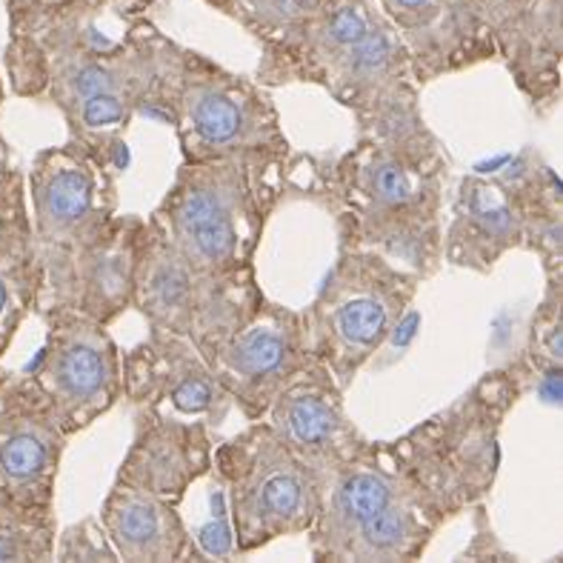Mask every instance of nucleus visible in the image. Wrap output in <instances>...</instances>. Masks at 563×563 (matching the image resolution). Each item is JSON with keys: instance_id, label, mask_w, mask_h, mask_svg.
Here are the masks:
<instances>
[{"instance_id": "obj_4", "label": "nucleus", "mask_w": 563, "mask_h": 563, "mask_svg": "<svg viewBox=\"0 0 563 563\" xmlns=\"http://www.w3.org/2000/svg\"><path fill=\"white\" fill-rule=\"evenodd\" d=\"M132 303L146 314L152 329L186 338L209 357L264 303V295L252 266L232 275H207L195 269L150 221H143Z\"/></svg>"}, {"instance_id": "obj_21", "label": "nucleus", "mask_w": 563, "mask_h": 563, "mask_svg": "<svg viewBox=\"0 0 563 563\" xmlns=\"http://www.w3.org/2000/svg\"><path fill=\"white\" fill-rule=\"evenodd\" d=\"M55 555L64 561H118L103 529H98L95 521H86L66 532L60 547H55Z\"/></svg>"}, {"instance_id": "obj_8", "label": "nucleus", "mask_w": 563, "mask_h": 563, "mask_svg": "<svg viewBox=\"0 0 563 563\" xmlns=\"http://www.w3.org/2000/svg\"><path fill=\"white\" fill-rule=\"evenodd\" d=\"M32 238L37 261L103 235L114 218V169L78 143L46 150L32 166Z\"/></svg>"}, {"instance_id": "obj_13", "label": "nucleus", "mask_w": 563, "mask_h": 563, "mask_svg": "<svg viewBox=\"0 0 563 563\" xmlns=\"http://www.w3.org/2000/svg\"><path fill=\"white\" fill-rule=\"evenodd\" d=\"M121 393L143 412L200 421L227 398L207 357L192 341L152 329V335L121 357Z\"/></svg>"}, {"instance_id": "obj_18", "label": "nucleus", "mask_w": 563, "mask_h": 563, "mask_svg": "<svg viewBox=\"0 0 563 563\" xmlns=\"http://www.w3.org/2000/svg\"><path fill=\"white\" fill-rule=\"evenodd\" d=\"M41 264L35 238L21 203V186L9 178L0 198V350L12 338L14 327L37 300Z\"/></svg>"}, {"instance_id": "obj_23", "label": "nucleus", "mask_w": 563, "mask_h": 563, "mask_svg": "<svg viewBox=\"0 0 563 563\" xmlns=\"http://www.w3.org/2000/svg\"><path fill=\"white\" fill-rule=\"evenodd\" d=\"M9 180V172H7V146H3V141H0V189L7 186Z\"/></svg>"}, {"instance_id": "obj_3", "label": "nucleus", "mask_w": 563, "mask_h": 563, "mask_svg": "<svg viewBox=\"0 0 563 563\" xmlns=\"http://www.w3.org/2000/svg\"><path fill=\"white\" fill-rule=\"evenodd\" d=\"M418 275L369 250H343L312 307L300 312L309 352L341 389L389 341L415 298Z\"/></svg>"}, {"instance_id": "obj_5", "label": "nucleus", "mask_w": 563, "mask_h": 563, "mask_svg": "<svg viewBox=\"0 0 563 563\" xmlns=\"http://www.w3.org/2000/svg\"><path fill=\"white\" fill-rule=\"evenodd\" d=\"M515 398L507 375H489L461 407L429 421L393 455L443 515L486 495L498 470V421Z\"/></svg>"}, {"instance_id": "obj_15", "label": "nucleus", "mask_w": 563, "mask_h": 563, "mask_svg": "<svg viewBox=\"0 0 563 563\" xmlns=\"http://www.w3.org/2000/svg\"><path fill=\"white\" fill-rule=\"evenodd\" d=\"M66 432L35 384L18 386L0 412V498L52 507Z\"/></svg>"}, {"instance_id": "obj_22", "label": "nucleus", "mask_w": 563, "mask_h": 563, "mask_svg": "<svg viewBox=\"0 0 563 563\" xmlns=\"http://www.w3.org/2000/svg\"><path fill=\"white\" fill-rule=\"evenodd\" d=\"M432 0H393V7L398 12H423Z\"/></svg>"}, {"instance_id": "obj_17", "label": "nucleus", "mask_w": 563, "mask_h": 563, "mask_svg": "<svg viewBox=\"0 0 563 563\" xmlns=\"http://www.w3.org/2000/svg\"><path fill=\"white\" fill-rule=\"evenodd\" d=\"M100 529L114 555L123 561L164 563L198 558V550L180 521L178 507L121 481L114 484L103 504Z\"/></svg>"}, {"instance_id": "obj_7", "label": "nucleus", "mask_w": 563, "mask_h": 563, "mask_svg": "<svg viewBox=\"0 0 563 563\" xmlns=\"http://www.w3.org/2000/svg\"><path fill=\"white\" fill-rule=\"evenodd\" d=\"M169 121L178 126L184 157L192 161H280L286 137L261 86L203 57H184Z\"/></svg>"}, {"instance_id": "obj_1", "label": "nucleus", "mask_w": 563, "mask_h": 563, "mask_svg": "<svg viewBox=\"0 0 563 563\" xmlns=\"http://www.w3.org/2000/svg\"><path fill=\"white\" fill-rule=\"evenodd\" d=\"M441 161L418 164L398 152L364 141L332 172L341 198V223L355 250L378 252L389 264L418 275L441 241Z\"/></svg>"}, {"instance_id": "obj_16", "label": "nucleus", "mask_w": 563, "mask_h": 563, "mask_svg": "<svg viewBox=\"0 0 563 563\" xmlns=\"http://www.w3.org/2000/svg\"><path fill=\"white\" fill-rule=\"evenodd\" d=\"M212 470V443L200 421L143 412L118 481L178 507L189 486Z\"/></svg>"}, {"instance_id": "obj_2", "label": "nucleus", "mask_w": 563, "mask_h": 563, "mask_svg": "<svg viewBox=\"0 0 563 563\" xmlns=\"http://www.w3.org/2000/svg\"><path fill=\"white\" fill-rule=\"evenodd\" d=\"M278 161H186L152 227L207 275H232L252 266L264 229V169Z\"/></svg>"}, {"instance_id": "obj_19", "label": "nucleus", "mask_w": 563, "mask_h": 563, "mask_svg": "<svg viewBox=\"0 0 563 563\" xmlns=\"http://www.w3.org/2000/svg\"><path fill=\"white\" fill-rule=\"evenodd\" d=\"M446 515L429 498L400 500L357 527L338 561H415Z\"/></svg>"}, {"instance_id": "obj_12", "label": "nucleus", "mask_w": 563, "mask_h": 563, "mask_svg": "<svg viewBox=\"0 0 563 563\" xmlns=\"http://www.w3.org/2000/svg\"><path fill=\"white\" fill-rule=\"evenodd\" d=\"M409 498L427 495L409 478L393 450L366 446L346 464L323 472L318 478V518L309 529L314 561H338L343 543L357 527Z\"/></svg>"}, {"instance_id": "obj_11", "label": "nucleus", "mask_w": 563, "mask_h": 563, "mask_svg": "<svg viewBox=\"0 0 563 563\" xmlns=\"http://www.w3.org/2000/svg\"><path fill=\"white\" fill-rule=\"evenodd\" d=\"M143 221L112 218L103 235L64 255L37 261L41 286L37 298H49V312H80L109 323L132 303L135 255Z\"/></svg>"}, {"instance_id": "obj_9", "label": "nucleus", "mask_w": 563, "mask_h": 563, "mask_svg": "<svg viewBox=\"0 0 563 563\" xmlns=\"http://www.w3.org/2000/svg\"><path fill=\"white\" fill-rule=\"evenodd\" d=\"M66 435L89 427L121 395V355L107 323L80 312H52L41 366L32 378Z\"/></svg>"}, {"instance_id": "obj_14", "label": "nucleus", "mask_w": 563, "mask_h": 563, "mask_svg": "<svg viewBox=\"0 0 563 563\" xmlns=\"http://www.w3.org/2000/svg\"><path fill=\"white\" fill-rule=\"evenodd\" d=\"M269 427L314 481L369 446L343 412L341 386L321 364L309 366L275 398Z\"/></svg>"}, {"instance_id": "obj_20", "label": "nucleus", "mask_w": 563, "mask_h": 563, "mask_svg": "<svg viewBox=\"0 0 563 563\" xmlns=\"http://www.w3.org/2000/svg\"><path fill=\"white\" fill-rule=\"evenodd\" d=\"M52 555V507H23L0 498V561H46Z\"/></svg>"}, {"instance_id": "obj_10", "label": "nucleus", "mask_w": 563, "mask_h": 563, "mask_svg": "<svg viewBox=\"0 0 563 563\" xmlns=\"http://www.w3.org/2000/svg\"><path fill=\"white\" fill-rule=\"evenodd\" d=\"M214 380L252 421L269 412L286 386L318 361L309 352L300 312L261 303L207 357Z\"/></svg>"}, {"instance_id": "obj_6", "label": "nucleus", "mask_w": 563, "mask_h": 563, "mask_svg": "<svg viewBox=\"0 0 563 563\" xmlns=\"http://www.w3.org/2000/svg\"><path fill=\"white\" fill-rule=\"evenodd\" d=\"M212 466L229 493L238 552L312 529L318 481L269 423H252L212 450Z\"/></svg>"}]
</instances>
